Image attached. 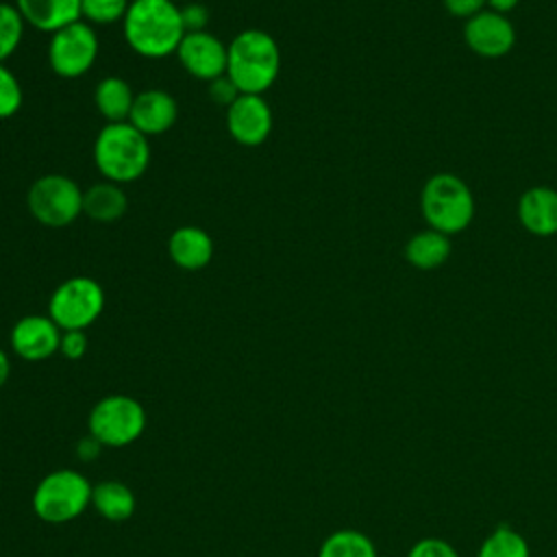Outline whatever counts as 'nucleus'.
I'll return each mask as SVG.
<instances>
[{"label":"nucleus","instance_id":"bb28decb","mask_svg":"<svg viewBox=\"0 0 557 557\" xmlns=\"http://www.w3.org/2000/svg\"><path fill=\"white\" fill-rule=\"evenodd\" d=\"M407 557H459V553L442 537H422L409 548Z\"/></svg>","mask_w":557,"mask_h":557},{"label":"nucleus","instance_id":"4468645a","mask_svg":"<svg viewBox=\"0 0 557 557\" xmlns=\"http://www.w3.org/2000/svg\"><path fill=\"white\" fill-rule=\"evenodd\" d=\"M176 117L178 104L172 94L163 89H144L135 94L128 122L146 137H154L170 131Z\"/></svg>","mask_w":557,"mask_h":557},{"label":"nucleus","instance_id":"473e14b6","mask_svg":"<svg viewBox=\"0 0 557 557\" xmlns=\"http://www.w3.org/2000/svg\"><path fill=\"white\" fill-rule=\"evenodd\" d=\"M518 4H520V0H487V9L503 13V15H509Z\"/></svg>","mask_w":557,"mask_h":557},{"label":"nucleus","instance_id":"393cba45","mask_svg":"<svg viewBox=\"0 0 557 557\" xmlns=\"http://www.w3.org/2000/svg\"><path fill=\"white\" fill-rule=\"evenodd\" d=\"M128 4V0H81V17L87 24H113L124 20Z\"/></svg>","mask_w":557,"mask_h":557},{"label":"nucleus","instance_id":"a211bd4d","mask_svg":"<svg viewBox=\"0 0 557 557\" xmlns=\"http://www.w3.org/2000/svg\"><path fill=\"white\" fill-rule=\"evenodd\" d=\"M403 255L407 263L416 270H437L450 259L453 242L448 235L426 226L424 231H418L407 239Z\"/></svg>","mask_w":557,"mask_h":557},{"label":"nucleus","instance_id":"9d476101","mask_svg":"<svg viewBox=\"0 0 557 557\" xmlns=\"http://www.w3.org/2000/svg\"><path fill=\"white\" fill-rule=\"evenodd\" d=\"M461 35L468 50L483 59H500L516 46V28L511 20L490 9L466 20Z\"/></svg>","mask_w":557,"mask_h":557},{"label":"nucleus","instance_id":"72a5a7b5","mask_svg":"<svg viewBox=\"0 0 557 557\" xmlns=\"http://www.w3.org/2000/svg\"><path fill=\"white\" fill-rule=\"evenodd\" d=\"M9 374H11V361H9V355L0 348V389L9 381Z\"/></svg>","mask_w":557,"mask_h":557},{"label":"nucleus","instance_id":"aec40b11","mask_svg":"<svg viewBox=\"0 0 557 557\" xmlns=\"http://www.w3.org/2000/svg\"><path fill=\"white\" fill-rule=\"evenodd\" d=\"M135 91L133 87L120 76H104L94 89V104L107 124L113 122H128L133 109Z\"/></svg>","mask_w":557,"mask_h":557},{"label":"nucleus","instance_id":"1a4fd4ad","mask_svg":"<svg viewBox=\"0 0 557 557\" xmlns=\"http://www.w3.org/2000/svg\"><path fill=\"white\" fill-rule=\"evenodd\" d=\"M98 57V35L91 24L78 20L50 35L48 63L61 78H78L91 70Z\"/></svg>","mask_w":557,"mask_h":557},{"label":"nucleus","instance_id":"6e6552de","mask_svg":"<svg viewBox=\"0 0 557 557\" xmlns=\"http://www.w3.org/2000/svg\"><path fill=\"white\" fill-rule=\"evenodd\" d=\"M26 205L39 224L61 228L83 213V189L65 174H44L28 187Z\"/></svg>","mask_w":557,"mask_h":557},{"label":"nucleus","instance_id":"423d86ee","mask_svg":"<svg viewBox=\"0 0 557 557\" xmlns=\"http://www.w3.org/2000/svg\"><path fill=\"white\" fill-rule=\"evenodd\" d=\"M144 405L128 394H109L100 398L87 418V431L100 446H128L146 429Z\"/></svg>","mask_w":557,"mask_h":557},{"label":"nucleus","instance_id":"5701e85b","mask_svg":"<svg viewBox=\"0 0 557 557\" xmlns=\"http://www.w3.org/2000/svg\"><path fill=\"white\" fill-rule=\"evenodd\" d=\"M476 557H531V550L522 533L509 524H498L481 542Z\"/></svg>","mask_w":557,"mask_h":557},{"label":"nucleus","instance_id":"c85d7f7f","mask_svg":"<svg viewBox=\"0 0 557 557\" xmlns=\"http://www.w3.org/2000/svg\"><path fill=\"white\" fill-rule=\"evenodd\" d=\"M181 17L185 33H196V30H207L209 24V9L200 2H189L181 7Z\"/></svg>","mask_w":557,"mask_h":557},{"label":"nucleus","instance_id":"39448f33","mask_svg":"<svg viewBox=\"0 0 557 557\" xmlns=\"http://www.w3.org/2000/svg\"><path fill=\"white\" fill-rule=\"evenodd\" d=\"M91 487L94 485L78 470H52L33 492V511L48 524L70 522L91 505Z\"/></svg>","mask_w":557,"mask_h":557},{"label":"nucleus","instance_id":"ddd939ff","mask_svg":"<svg viewBox=\"0 0 557 557\" xmlns=\"http://www.w3.org/2000/svg\"><path fill=\"white\" fill-rule=\"evenodd\" d=\"M61 333L50 315L30 313L13 324L11 348L24 361H44L59 352Z\"/></svg>","mask_w":557,"mask_h":557},{"label":"nucleus","instance_id":"412c9836","mask_svg":"<svg viewBox=\"0 0 557 557\" xmlns=\"http://www.w3.org/2000/svg\"><path fill=\"white\" fill-rule=\"evenodd\" d=\"M91 507L109 522H124L135 511V494L126 483L107 479L91 487Z\"/></svg>","mask_w":557,"mask_h":557},{"label":"nucleus","instance_id":"7c9ffc66","mask_svg":"<svg viewBox=\"0 0 557 557\" xmlns=\"http://www.w3.org/2000/svg\"><path fill=\"white\" fill-rule=\"evenodd\" d=\"M209 94H211V100H213V102L226 104V107L239 96L237 87L233 85V81H231L226 74L209 83Z\"/></svg>","mask_w":557,"mask_h":557},{"label":"nucleus","instance_id":"4be33fe9","mask_svg":"<svg viewBox=\"0 0 557 557\" xmlns=\"http://www.w3.org/2000/svg\"><path fill=\"white\" fill-rule=\"evenodd\" d=\"M318 557H376V546L357 529H339L324 537Z\"/></svg>","mask_w":557,"mask_h":557},{"label":"nucleus","instance_id":"2eb2a0df","mask_svg":"<svg viewBox=\"0 0 557 557\" xmlns=\"http://www.w3.org/2000/svg\"><path fill=\"white\" fill-rule=\"evenodd\" d=\"M518 222L535 237L557 235V189L535 185L518 198Z\"/></svg>","mask_w":557,"mask_h":557},{"label":"nucleus","instance_id":"7ed1b4c3","mask_svg":"<svg viewBox=\"0 0 557 557\" xmlns=\"http://www.w3.org/2000/svg\"><path fill=\"white\" fill-rule=\"evenodd\" d=\"M94 161L107 181L133 183L148 170V137L131 122L104 124L94 141Z\"/></svg>","mask_w":557,"mask_h":557},{"label":"nucleus","instance_id":"0eeeda50","mask_svg":"<svg viewBox=\"0 0 557 557\" xmlns=\"http://www.w3.org/2000/svg\"><path fill=\"white\" fill-rule=\"evenodd\" d=\"M104 309V292L91 276H72L54 287L48 315L61 331H85Z\"/></svg>","mask_w":557,"mask_h":557},{"label":"nucleus","instance_id":"2f4dec72","mask_svg":"<svg viewBox=\"0 0 557 557\" xmlns=\"http://www.w3.org/2000/svg\"><path fill=\"white\" fill-rule=\"evenodd\" d=\"M98 450H100V444H98L91 435H87V437L78 444V453H81L83 459H94V457H98Z\"/></svg>","mask_w":557,"mask_h":557},{"label":"nucleus","instance_id":"c756f323","mask_svg":"<svg viewBox=\"0 0 557 557\" xmlns=\"http://www.w3.org/2000/svg\"><path fill=\"white\" fill-rule=\"evenodd\" d=\"M442 2L448 15L461 17L463 22L487 9V0H442Z\"/></svg>","mask_w":557,"mask_h":557},{"label":"nucleus","instance_id":"f3484780","mask_svg":"<svg viewBox=\"0 0 557 557\" xmlns=\"http://www.w3.org/2000/svg\"><path fill=\"white\" fill-rule=\"evenodd\" d=\"M24 22L44 33H57L81 20V0H15Z\"/></svg>","mask_w":557,"mask_h":557},{"label":"nucleus","instance_id":"b1692460","mask_svg":"<svg viewBox=\"0 0 557 557\" xmlns=\"http://www.w3.org/2000/svg\"><path fill=\"white\" fill-rule=\"evenodd\" d=\"M24 24L15 4L0 2V63L17 50L24 37Z\"/></svg>","mask_w":557,"mask_h":557},{"label":"nucleus","instance_id":"cd10ccee","mask_svg":"<svg viewBox=\"0 0 557 557\" xmlns=\"http://www.w3.org/2000/svg\"><path fill=\"white\" fill-rule=\"evenodd\" d=\"M59 352L65 359H70V361L81 359L87 352V335H85V331H63L61 333Z\"/></svg>","mask_w":557,"mask_h":557},{"label":"nucleus","instance_id":"a878e982","mask_svg":"<svg viewBox=\"0 0 557 557\" xmlns=\"http://www.w3.org/2000/svg\"><path fill=\"white\" fill-rule=\"evenodd\" d=\"M22 102L24 94L17 76L4 63H0V120L13 117L20 111Z\"/></svg>","mask_w":557,"mask_h":557},{"label":"nucleus","instance_id":"9b49d317","mask_svg":"<svg viewBox=\"0 0 557 557\" xmlns=\"http://www.w3.org/2000/svg\"><path fill=\"white\" fill-rule=\"evenodd\" d=\"M176 57L189 76L211 83L226 74L228 46L209 30L185 33L176 48Z\"/></svg>","mask_w":557,"mask_h":557},{"label":"nucleus","instance_id":"6ab92c4d","mask_svg":"<svg viewBox=\"0 0 557 557\" xmlns=\"http://www.w3.org/2000/svg\"><path fill=\"white\" fill-rule=\"evenodd\" d=\"M128 209L124 189L117 183L102 181L83 191V213L94 222H117Z\"/></svg>","mask_w":557,"mask_h":557},{"label":"nucleus","instance_id":"f257e3e1","mask_svg":"<svg viewBox=\"0 0 557 557\" xmlns=\"http://www.w3.org/2000/svg\"><path fill=\"white\" fill-rule=\"evenodd\" d=\"M126 44L141 57L161 59L176 54L185 26L181 7L172 0H131L122 20Z\"/></svg>","mask_w":557,"mask_h":557},{"label":"nucleus","instance_id":"f03ea898","mask_svg":"<svg viewBox=\"0 0 557 557\" xmlns=\"http://www.w3.org/2000/svg\"><path fill=\"white\" fill-rule=\"evenodd\" d=\"M281 72V50L276 39L261 28H246L228 44L226 76L239 94H263Z\"/></svg>","mask_w":557,"mask_h":557},{"label":"nucleus","instance_id":"dca6fc26","mask_svg":"<svg viewBox=\"0 0 557 557\" xmlns=\"http://www.w3.org/2000/svg\"><path fill=\"white\" fill-rule=\"evenodd\" d=\"M168 252H170V259L174 261V265H178L181 270H187V272H196L211 263L213 239L205 228L185 224V226H178L176 231H172V235L168 239Z\"/></svg>","mask_w":557,"mask_h":557},{"label":"nucleus","instance_id":"20e7f679","mask_svg":"<svg viewBox=\"0 0 557 557\" xmlns=\"http://www.w3.org/2000/svg\"><path fill=\"white\" fill-rule=\"evenodd\" d=\"M420 211L429 228L453 237L474 220L472 189L457 174L437 172L420 189Z\"/></svg>","mask_w":557,"mask_h":557},{"label":"nucleus","instance_id":"f8f14e48","mask_svg":"<svg viewBox=\"0 0 557 557\" xmlns=\"http://www.w3.org/2000/svg\"><path fill=\"white\" fill-rule=\"evenodd\" d=\"M272 124V109L259 94H239L226 107V131L242 146H261L270 137Z\"/></svg>","mask_w":557,"mask_h":557}]
</instances>
